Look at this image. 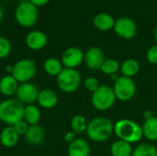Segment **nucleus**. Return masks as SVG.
I'll use <instances>...</instances> for the list:
<instances>
[{"label":"nucleus","instance_id":"obj_1","mask_svg":"<svg viewBox=\"0 0 157 156\" xmlns=\"http://www.w3.org/2000/svg\"><path fill=\"white\" fill-rule=\"evenodd\" d=\"M114 132V124L106 117H96L92 119L86 129L88 138L95 143H103L109 140Z\"/></svg>","mask_w":157,"mask_h":156},{"label":"nucleus","instance_id":"obj_2","mask_svg":"<svg viewBox=\"0 0 157 156\" xmlns=\"http://www.w3.org/2000/svg\"><path fill=\"white\" fill-rule=\"evenodd\" d=\"M114 133L119 140L127 142L131 144L139 143L144 137L142 126L129 119L118 120L114 124Z\"/></svg>","mask_w":157,"mask_h":156},{"label":"nucleus","instance_id":"obj_3","mask_svg":"<svg viewBox=\"0 0 157 156\" xmlns=\"http://www.w3.org/2000/svg\"><path fill=\"white\" fill-rule=\"evenodd\" d=\"M24 106L17 99L8 98L0 102V120L8 126L23 120Z\"/></svg>","mask_w":157,"mask_h":156},{"label":"nucleus","instance_id":"obj_4","mask_svg":"<svg viewBox=\"0 0 157 156\" xmlns=\"http://www.w3.org/2000/svg\"><path fill=\"white\" fill-rule=\"evenodd\" d=\"M117 98L113 88L107 85H100V86L92 93L91 103L93 107L99 111H106L110 109L116 102Z\"/></svg>","mask_w":157,"mask_h":156},{"label":"nucleus","instance_id":"obj_5","mask_svg":"<svg viewBox=\"0 0 157 156\" xmlns=\"http://www.w3.org/2000/svg\"><path fill=\"white\" fill-rule=\"evenodd\" d=\"M81 74L76 69L63 68L56 76L57 86L64 93H73L76 91L81 85Z\"/></svg>","mask_w":157,"mask_h":156},{"label":"nucleus","instance_id":"obj_6","mask_svg":"<svg viewBox=\"0 0 157 156\" xmlns=\"http://www.w3.org/2000/svg\"><path fill=\"white\" fill-rule=\"evenodd\" d=\"M39 17L38 7L29 1L20 3L15 11V18L17 22L24 28H29L36 24Z\"/></svg>","mask_w":157,"mask_h":156},{"label":"nucleus","instance_id":"obj_7","mask_svg":"<svg viewBox=\"0 0 157 156\" xmlns=\"http://www.w3.org/2000/svg\"><path fill=\"white\" fill-rule=\"evenodd\" d=\"M113 91L117 99L122 102H126L132 99L135 96L136 84L132 78L121 75L114 82Z\"/></svg>","mask_w":157,"mask_h":156},{"label":"nucleus","instance_id":"obj_8","mask_svg":"<svg viewBox=\"0 0 157 156\" xmlns=\"http://www.w3.org/2000/svg\"><path fill=\"white\" fill-rule=\"evenodd\" d=\"M37 67L35 63L29 59H22L13 65L12 76L18 83L29 82L36 74Z\"/></svg>","mask_w":157,"mask_h":156},{"label":"nucleus","instance_id":"obj_9","mask_svg":"<svg viewBox=\"0 0 157 156\" xmlns=\"http://www.w3.org/2000/svg\"><path fill=\"white\" fill-rule=\"evenodd\" d=\"M113 29L120 38L124 40H132L137 34L136 23L133 19L127 17L118 18L115 21Z\"/></svg>","mask_w":157,"mask_h":156},{"label":"nucleus","instance_id":"obj_10","mask_svg":"<svg viewBox=\"0 0 157 156\" xmlns=\"http://www.w3.org/2000/svg\"><path fill=\"white\" fill-rule=\"evenodd\" d=\"M38 95H39V90L37 86L29 82L21 83L20 85H18L17 90L16 92L17 99L22 104H28V105H30L35 101H37Z\"/></svg>","mask_w":157,"mask_h":156},{"label":"nucleus","instance_id":"obj_11","mask_svg":"<svg viewBox=\"0 0 157 156\" xmlns=\"http://www.w3.org/2000/svg\"><path fill=\"white\" fill-rule=\"evenodd\" d=\"M84 52L77 47H70L66 49L62 55V63L64 68L76 69L84 62Z\"/></svg>","mask_w":157,"mask_h":156},{"label":"nucleus","instance_id":"obj_12","mask_svg":"<svg viewBox=\"0 0 157 156\" xmlns=\"http://www.w3.org/2000/svg\"><path fill=\"white\" fill-rule=\"evenodd\" d=\"M105 54L98 47H91L85 54V63L88 69L92 71L100 70L103 63L105 62Z\"/></svg>","mask_w":157,"mask_h":156},{"label":"nucleus","instance_id":"obj_13","mask_svg":"<svg viewBox=\"0 0 157 156\" xmlns=\"http://www.w3.org/2000/svg\"><path fill=\"white\" fill-rule=\"evenodd\" d=\"M25 42L30 50L40 51L47 45L48 38L44 32L40 30H33L26 36Z\"/></svg>","mask_w":157,"mask_h":156},{"label":"nucleus","instance_id":"obj_14","mask_svg":"<svg viewBox=\"0 0 157 156\" xmlns=\"http://www.w3.org/2000/svg\"><path fill=\"white\" fill-rule=\"evenodd\" d=\"M37 102L41 108L51 109L58 104V96L53 90L46 88L39 91Z\"/></svg>","mask_w":157,"mask_h":156},{"label":"nucleus","instance_id":"obj_15","mask_svg":"<svg viewBox=\"0 0 157 156\" xmlns=\"http://www.w3.org/2000/svg\"><path fill=\"white\" fill-rule=\"evenodd\" d=\"M68 156H89V143L83 138H76L74 142L69 143Z\"/></svg>","mask_w":157,"mask_h":156},{"label":"nucleus","instance_id":"obj_16","mask_svg":"<svg viewBox=\"0 0 157 156\" xmlns=\"http://www.w3.org/2000/svg\"><path fill=\"white\" fill-rule=\"evenodd\" d=\"M19 139V135L17 133L13 126H6L0 133V143L6 148L14 147Z\"/></svg>","mask_w":157,"mask_h":156},{"label":"nucleus","instance_id":"obj_17","mask_svg":"<svg viewBox=\"0 0 157 156\" xmlns=\"http://www.w3.org/2000/svg\"><path fill=\"white\" fill-rule=\"evenodd\" d=\"M115 21L116 20L111 15L104 12L96 15L93 20L95 27L101 31H109L112 29L114 28Z\"/></svg>","mask_w":157,"mask_h":156},{"label":"nucleus","instance_id":"obj_18","mask_svg":"<svg viewBox=\"0 0 157 156\" xmlns=\"http://www.w3.org/2000/svg\"><path fill=\"white\" fill-rule=\"evenodd\" d=\"M17 87L18 82L11 74H6L0 80V93L6 97L16 95Z\"/></svg>","mask_w":157,"mask_h":156},{"label":"nucleus","instance_id":"obj_19","mask_svg":"<svg viewBox=\"0 0 157 156\" xmlns=\"http://www.w3.org/2000/svg\"><path fill=\"white\" fill-rule=\"evenodd\" d=\"M44 136H45L44 131L40 126L32 125L29 127V130L25 134V139L29 143L37 145L43 142Z\"/></svg>","mask_w":157,"mask_h":156},{"label":"nucleus","instance_id":"obj_20","mask_svg":"<svg viewBox=\"0 0 157 156\" xmlns=\"http://www.w3.org/2000/svg\"><path fill=\"white\" fill-rule=\"evenodd\" d=\"M142 129L144 136L148 141H157V117L153 116L150 119L144 120Z\"/></svg>","mask_w":157,"mask_h":156},{"label":"nucleus","instance_id":"obj_21","mask_svg":"<svg viewBox=\"0 0 157 156\" xmlns=\"http://www.w3.org/2000/svg\"><path fill=\"white\" fill-rule=\"evenodd\" d=\"M133 148L131 143L118 140L111 144L110 154L112 156H132Z\"/></svg>","mask_w":157,"mask_h":156},{"label":"nucleus","instance_id":"obj_22","mask_svg":"<svg viewBox=\"0 0 157 156\" xmlns=\"http://www.w3.org/2000/svg\"><path fill=\"white\" fill-rule=\"evenodd\" d=\"M23 120L29 125H38L40 120V110L39 108L33 104L27 105L24 107L23 112Z\"/></svg>","mask_w":157,"mask_h":156},{"label":"nucleus","instance_id":"obj_23","mask_svg":"<svg viewBox=\"0 0 157 156\" xmlns=\"http://www.w3.org/2000/svg\"><path fill=\"white\" fill-rule=\"evenodd\" d=\"M140 63L135 59H127L121 64V75L132 78L140 71Z\"/></svg>","mask_w":157,"mask_h":156},{"label":"nucleus","instance_id":"obj_24","mask_svg":"<svg viewBox=\"0 0 157 156\" xmlns=\"http://www.w3.org/2000/svg\"><path fill=\"white\" fill-rule=\"evenodd\" d=\"M63 65L62 62L53 57L48 58L43 63L44 71L46 72V74H48L51 76H57L63 69Z\"/></svg>","mask_w":157,"mask_h":156},{"label":"nucleus","instance_id":"obj_25","mask_svg":"<svg viewBox=\"0 0 157 156\" xmlns=\"http://www.w3.org/2000/svg\"><path fill=\"white\" fill-rule=\"evenodd\" d=\"M132 156H157V148L150 143H144L133 149Z\"/></svg>","mask_w":157,"mask_h":156},{"label":"nucleus","instance_id":"obj_26","mask_svg":"<svg viewBox=\"0 0 157 156\" xmlns=\"http://www.w3.org/2000/svg\"><path fill=\"white\" fill-rule=\"evenodd\" d=\"M87 121L82 115H75L71 120V128L75 134H82L86 131Z\"/></svg>","mask_w":157,"mask_h":156},{"label":"nucleus","instance_id":"obj_27","mask_svg":"<svg viewBox=\"0 0 157 156\" xmlns=\"http://www.w3.org/2000/svg\"><path fill=\"white\" fill-rule=\"evenodd\" d=\"M120 70H121V63L116 59H106L100 68V71L103 74H109V76L112 74H117V73Z\"/></svg>","mask_w":157,"mask_h":156},{"label":"nucleus","instance_id":"obj_28","mask_svg":"<svg viewBox=\"0 0 157 156\" xmlns=\"http://www.w3.org/2000/svg\"><path fill=\"white\" fill-rule=\"evenodd\" d=\"M10 51H11L10 41L6 38L0 36V59L7 57Z\"/></svg>","mask_w":157,"mask_h":156},{"label":"nucleus","instance_id":"obj_29","mask_svg":"<svg viewBox=\"0 0 157 156\" xmlns=\"http://www.w3.org/2000/svg\"><path fill=\"white\" fill-rule=\"evenodd\" d=\"M84 84H85V87L86 88V90L91 93H94L100 86L99 81L96 77H93V76H89L86 78Z\"/></svg>","mask_w":157,"mask_h":156},{"label":"nucleus","instance_id":"obj_30","mask_svg":"<svg viewBox=\"0 0 157 156\" xmlns=\"http://www.w3.org/2000/svg\"><path fill=\"white\" fill-rule=\"evenodd\" d=\"M15 131H17V133L19 135V136H25V134L27 133L28 130H29V125L24 120H21L17 122H16L14 125H13Z\"/></svg>","mask_w":157,"mask_h":156},{"label":"nucleus","instance_id":"obj_31","mask_svg":"<svg viewBox=\"0 0 157 156\" xmlns=\"http://www.w3.org/2000/svg\"><path fill=\"white\" fill-rule=\"evenodd\" d=\"M146 59L152 64H157V44L150 47L146 52Z\"/></svg>","mask_w":157,"mask_h":156},{"label":"nucleus","instance_id":"obj_32","mask_svg":"<svg viewBox=\"0 0 157 156\" xmlns=\"http://www.w3.org/2000/svg\"><path fill=\"white\" fill-rule=\"evenodd\" d=\"M75 133L74 131H68L65 133L64 135V141L68 143H71L72 142H74L75 140Z\"/></svg>","mask_w":157,"mask_h":156},{"label":"nucleus","instance_id":"obj_33","mask_svg":"<svg viewBox=\"0 0 157 156\" xmlns=\"http://www.w3.org/2000/svg\"><path fill=\"white\" fill-rule=\"evenodd\" d=\"M29 1L37 7L38 6H43L50 2V0H29Z\"/></svg>","mask_w":157,"mask_h":156},{"label":"nucleus","instance_id":"obj_34","mask_svg":"<svg viewBox=\"0 0 157 156\" xmlns=\"http://www.w3.org/2000/svg\"><path fill=\"white\" fill-rule=\"evenodd\" d=\"M143 116H144V120H147V119H150V118H152L154 115H153V113H152L150 110H145V111L144 112Z\"/></svg>","mask_w":157,"mask_h":156},{"label":"nucleus","instance_id":"obj_35","mask_svg":"<svg viewBox=\"0 0 157 156\" xmlns=\"http://www.w3.org/2000/svg\"><path fill=\"white\" fill-rule=\"evenodd\" d=\"M6 72L9 74H12L13 72V65H6Z\"/></svg>","mask_w":157,"mask_h":156},{"label":"nucleus","instance_id":"obj_36","mask_svg":"<svg viewBox=\"0 0 157 156\" xmlns=\"http://www.w3.org/2000/svg\"><path fill=\"white\" fill-rule=\"evenodd\" d=\"M2 18H3V9H2V7L0 6V22H1Z\"/></svg>","mask_w":157,"mask_h":156},{"label":"nucleus","instance_id":"obj_37","mask_svg":"<svg viewBox=\"0 0 157 156\" xmlns=\"http://www.w3.org/2000/svg\"><path fill=\"white\" fill-rule=\"evenodd\" d=\"M155 41L157 42V26L155 27Z\"/></svg>","mask_w":157,"mask_h":156}]
</instances>
